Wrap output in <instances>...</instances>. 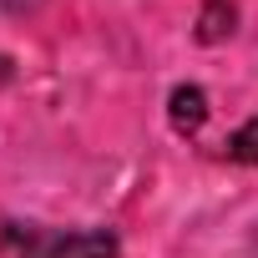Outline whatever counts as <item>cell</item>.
Instances as JSON below:
<instances>
[{
	"label": "cell",
	"instance_id": "1",
	"mask_svg": "<svg viewBox=\"0 0 258 258\" xmlns=\"http://www.w3.org/2000/svg\"><path fill=\"white\" fill-rule=\"evenodd\" d=\"M121 243L111 228H26L21 233V258H116Z\"/></svg>",
	"mask_w": 258,
	"mask_h": 258
},
{
	"label": "cell",
	"instance_id": "2",
	"mask_svg": "<svg viewBox=\"0 0 258 258\" xmlns=\"http://www.w3.org/2000/svg\"><path fill=\"white\" fill-rule=\"evenodd\" d=\"M167 116H172V132L198 137L203 121H208V96H203V86H177V91L167 96Z\"/></svg>",
	"mask_w": 258,
	"mask_h": 258
},
{
	"label": "cell",
	"instance_id": "3",
	"mask_svg": "<svg viewBox=\"0 0 258 258\" xmlns=\"http://www.w3.org/2000/svg\"><path fill=\"white\" fill-rule=\"evenodd\" d=\"M228 157L243 162V167H258V116H248L238 132L228 137Z\"/></svg>",
	"mask_w": 258,
	"mask_h": 258
},
{
	"label": "cell",
	"instance_id": "4",
	"mask_svg": "<svg viewBox=\"0 0 258 258\" xmlns=\"http://www.w3.org/2000/svg\"><path fill=\"white\" fill-rule=\"evenodd\" d=\"M223 11H233V6H228V0H208V11H203V31H198V36H203V41H223V36H228V31H233V26H228V21H218V16H223Z\"/></svg>",
	"mask_w": 258,
	"mask_h": 258
},
{
	"label": "cell",
	"instance_id": "5",
	"mask_svg": "<svg viewBox=\"0 0 258 258\" xmlns=\"http://www.w3.org/2000/svg\"><path fill=\"white\" fill-rule=\"evenodd\" d=\"M0 6H6L11 16H31V11H41L46 0H0Z\"/></svg>",
	"mask_w": 258,
	"mask_h": 258
}]
</instances>
